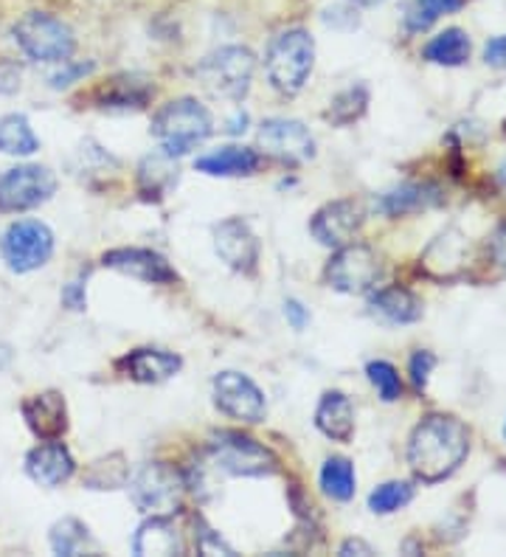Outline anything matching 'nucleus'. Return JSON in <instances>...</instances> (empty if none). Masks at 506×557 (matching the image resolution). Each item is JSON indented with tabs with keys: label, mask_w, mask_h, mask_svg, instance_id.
<instances>
[{
	"label": "nucleus",
	"mask_w": 506,
	"mask_h": 557,
	"mask_svg": "<svg viewBox=\"0 0 506 557\" xmlns=\"http://www.w3.org/2000/svg\"><path fill=\"white\" fill-rule=\"evenodd\" d=\"M14 40L34 62H67L74 54V32L46 12H28L14 23Z\"/></svg>",
	"instance_id": "nucleus-5"
},
{
	"label": "nucleus",
	"mask_w": 506,
	"mask_h": 557,
	"mask_svg": "<svg viewBox=\"0 0 506 557\" xmlns=\"http://www.w3.org/2000/svg\"><path fill=\"white\" fill-rule=\"evenodd\" d=\"M459 7L461 0H411L408 9H405V28L411 35H419V32L431 28L442 14L456 12Z\"/></svg>",
	"instance_id": "nucleus-31"
},
{
	"label": "nucleus",
	"mask_w": 506,
	"mask_h": 557,
	"mask_svg": "<svg viewBox=\"0 0 506 557\" xmlns=\"http://www.w3.org/2000/svg\"><path fill=\"white\" fill-rule=\"evenodd\" d=\"M366 374H369V381L374 383V388L380 392L385 403L399 400L403 395V383H399V374L392 363H385V360H371L369 367H366Z\"/></svg>",
	"instance_id": "nucleus-35"
},
{
	"label": "nucleus",
	"mask_w": 506,
	"mask_h": 557,
	"mask_svg": "<svg viewBox=\"0 0 506 557\" xmlns=\"http://www.w3.org/2000/svg\"><path fill=\"white\" fill-rule=\"evenodd\" d=\"M366 108H369V90H366L363 85H351V88L341 90V94L332 99L330 110H326L324 116L330 119L332 124H337V127H346V124L358 122L366 113Z\"/></svg>",
	"instance_id": "nucleus-30"
},
{
	"label": "nucleus",
	"mask_w": 506,
	"mask_h": 557,
	"mask_svg": "<svg viewBox=\"0 0 506 557\" xmlns=\"http://www.w3.org/2000/svg\"><path fill=\"white\" fill-rule=\"evenodd\" d=\"M48 541H51V549H54L57 555L74 557L85 549V544H88V527L82 521H76V518H62V521H57L54 527H51Z\"/></svg>",
	"instance_id": "nucleus-33"
},
{
	"label": "nucleus",
	"mask_w": 506,
	"mask_h": 557,
	"mask_svg": "<svg viewBox=\"0 0 506 557\" xmlns=\"http://www.w3.org/2000/svg\"><path fill=\"white\" fill-rule=\"evenodd\" d=\"M23 82V69L17 62H0V94H17Z\"/></svg>",
	"instance_id": "nucleus-39"
},
{
	"label": "nucleus",
	"mask_w": 506,
	"mask_h": 557,
	"mask_svg": "<svg viewBox=\"0 0 506 557\" xmlns=\"http://www.w3.org/2000/svg\"><path fill=\"white\" fill-rule=\"evenodd\" d=\"M316 425L335 442H349L355 436V406L344 392H326L316 408Z\"/></svg>",
	"instance_id": "nucleus-21"
},
{
	"label": "nucleus",
	"mask_w": 506,
	"mask_h": 557,
	"mask_svg": "<svg viewBox=\"0 0 506 557\" xmlns=\"http://www.w3.org/2000/svg\"><path fill=\"white\" fill-rule=\"evenodd\" d=\"M380 273H383L380 257L369 245L346 243L335 248L332 259L326 262L324 276L332 290L346 293V296H363V293L374 290Z\"/></svg>",
	"instance_id": "nucleus-8"
},
{
	"label": "nucleus",
	"mask_w": 506,
	"mask_h": 557,
	"mask_svg": "<svg viewBox=\"0 0 506 557\" xmlns=\"http://www.w3.org/2000/svg\"><path fill=\"white\" fill-rule=\"evenodd\" d=\"M470 454V434L456 417L431 414L414 429L408 442V465L425 484L445 482Z\"/></svg>",
	"instance_id": "nucleus-1"
},
{
	"label": "nucleus",
	"mask_w": 506,
	"mask_h": 557,
	"mask_svg": "<svg viewBox=\"0 0 506 557\" xmlns=\"http://www.w3.org/2000/svg\"><path fill=\"white\" fill-rule=\"evenodd\" d=\"M57 177L48 166L23 163L0 175V211H28L54 198Z\"/></svg>",
	"instance_id": "nucleus-10"
},
{
	"label": "nucleus",
	"mask_w": 506,
	"mask_h": 557,
	"mask_svg": "<svg viewBox=\"0 0 506 557\" xmlns=\"http://www.w3.org/2000/svg\"><path fill=\"white\" fill-rule=\"evenodd\" d=\"M484 60H486V65H493V69H506V35H501V37H495V40L486 42Z\"/></svg>",
	"instance_id": "nucleus-42"
},
{
	"label": "nucleus",
	"mask_w": 506,
	"mask_h": 557,
	"mask_svg": "<svg viewBox=\"0 0 506 557\" xmlns=\"http://www.w3.org/2000/svg\"><path fill=\"white\" fill-rule=\"evenodd\" d=\"M197 552H202V555H234V549L225 544L223 537L214 535L211 530H202L197 535Z\"/></svg>",
	"instance_id": "nucleus-40"
},
{
	"label": "nucleus",
	"mask_w": 506,
	"mask_h": 557,
	"mask_svg": "<svg viewBox=\"0 0 506 557\" xmlns=\"http://www.w3.org/2000/svg\"><path fill=\"white\" fill-rule=\"evenodd\" d=\"M504 133H506V124H504Z\"/></svg>",
	"instance_id": "nucleus-49"
},
{
	"label": "nucleus",
	"mask_w": 506,
	"mask_h": 557,
	"mask_svg": "<svg viewBox=\"0 0 506 557\" xmlns=\"http://www.w3.org/2000/svg\"><path fill=\"white\" fill-rule=\"evenodd\" d=\"M211 133H214L211 113L197 99H189V96L163 104L156 113V119H152V136L158 138L163 152L175 158L200 147Z\"/></svg>",
	"instance_id": "nucleus-2"
},
{
	"label": "nucleus",
	"mask_w": 506,
	"mask_h": 557,
	"mask_svg": "<svg viewBox=\"0 0 506 557\" xmlns=\"http://www.w3.org/2000/svg\"><path fill=\"white\" fill-rule=\"evenodd\" d=\"M259 147L279 161L301 163L316 156V138L296 119H268L259 127Z\"/></svg>",
	"instance_id": "nucleus-12"
},
{
	"label": "nucleus",
	"mask_w": 506,
	"mask_h": 557,
	"mask_svg": "<svg viewBox=\"0 0 506 557\" xmlns=\"http://www.w3.org/2000/svg\"><path fill=\"white\" fill-rule=\"evenodd\" d=\"M9 360H12V349L7 344H0V372L9 367Z\"/></svg>",
	"instance_id": "nucleus-45"
},
{
	"label": "nucleus",
	"mask_w": 506,
	"mask_h": 557,
	"mask_svg": "<svg viewBox=\"0 0 506 557\" xmlns=\"http://www.w3.org/2000/svg\"><path fill=\"white\" fill-rule=\"evenodd\" d=\"M214 388V403L223 414L234 417L243 422H262L268 414V400L262 388L250 381L243 372H220L211 383Z\"/></svg>",
	"instance_id": "nucleus-11"
},
{
	"label": "nucleus",
	"mask_w": 506,
	"mask_h": 557,
	"mask_svg": "<svg viewBox=\"0 0 506 557\" xmlns=\"http://www.w3.org/2000/svg\"><path fill=\"white\" fill-rule=\"evenodd\" d=\"M209 468L223 476H273L279 459L273 450L239 431H220L209 445Z\"/></svg>",
	"instance_id": "nucleus-4"
},
{
	"label": "nucleus",
	"mask_w": 506,
	"mask_h": 557,
	"mask_svg": "<svg viewBox=\"0 0 506 557\" xmlns=\"http://www.w3.org/2000/svg\"><path fill=\"white\" fill-rule=\"evenodd\" d=\"M152 96H156V85L147 76L119 74L96 90V102L99 108L110 110H141L152 102Z\"/></svg>",
	"instance_id": "nucleus-19"
},
{
	"label": "nucleus",
	"mask_w": 506,
	"mask_h": 557,
	"mask_svg": "<svg viewBox=\"0 0 506 557\" xmlns=\"http://www.w3.org/2000/svg\"><path fill=\"white\" fill-rule=\"evenodd\" d=\"M504 436H506V425H504Z\"/></svg>",
	"instance_id": "nucleus-48"
},
{
	"label": "nucleus",
	"mask_w": 506,
	"mask_h": 557,
	"mask_svg": "<svg viewBox=\"0 0 506 557\" xmlns=\"http://www.w3.org/2000/svg\"><path fill=\"white\" fill-rule=\"evenodd\" d=\"M284 319L291 321V326L293 330H298V333H301L304 326L310 324V313H307V307H304L298 299L284 301Z\"/></svg>",
	"instance_id": "nucleus-41"
},
{
	"label": "nucleus",
	"mask_w": 506,
	"mask_h": 557,
	"mask_svg": "<svg viewBox=\"0 0 506 557\" xmlns=\"http://www.w3.org/2000/svg\"><path fill=\"white\" fill-rule=\"evenodd\" d=\"M467 257V239L459 232H445L442 237L428 245L422 268L436 278H451L465 268Z\"/></svg>",
	"instance_id": "nucleus-24"
},
{
	"label": "nucleus",
	"mask_w": 506,
	"mask_h": 557,
	"mask_svg": "<svg viewBox=\"0 0 506 557\" xmlns=\"http://www.w3.org/2000/svg\"><path fill=\"white\" fill-rule=\"evenodd\" d=\"M470 37L461 28H445L442 35L433 37L425 46L422 57L433 65H445V69H459L470 60Z\"/></svg>",
	"instance_id": "nucleus-27"
},
{
	"label": "nucleus",
	"mask_w": 506,
	"mask_h": 557,
	"mask_svg": "<svg viewBox=\"0 0 506 557\" xmlns=\"http://www.w3.org/2000/svg\"><path fill=\"white\" fill-rule=\"evenodd\" d=\"M62 305L74 313H82L88 307V293H85V282L76 278V282H67L65 290H62Z\"/></svg>",
	"instance_id": "nucleus-38"
},
{
	"label": "nucleus",
	"mask_w": 506,
	"mask_h": 557,
	"mask_svg": "<svg viewBox=\"0 0 506 557\" xmlns=\"http://www.w3.org/2000/svg\"><path fill=\"white\" fill-rule=\"evenodd\" d=\"M23 420L32 429L34 436L46 440H60L67 431V406L60 392H40L23 400Z\"/></svg>",
	"instance_id": "nucleus-16"
},
{
	"label": "nucleus",
	"mask_w": 506,
	"mask_h": 557,
	"mask_svg": "<svg viewBox=\"0 0 506 557\" xmlns=\"http://www.w3.org/2000/svg\"><path fill=\"white\" fill-rule=\"evenodd\" d=\"M351 3H358V7H378L383 0H351Z\"/></svg>",
	"instance_id": "nucleus-46"
},
{
	"label": "nucleus",
	"mask_w": 506,
	"mask_h": 557,
	"mask_svg": "<svg viewBox=\"0 0 506 557\" xmlns=\"http://www.w3.org/2000/svg\"><path fill=\"white\" fill-rule=\"evenodd\" d=\"M183 360L175 352H163V349H133L119 360V369L135 383H163L181 372Z\"/></svg>",
	"instance_id": "nucleus-18"
},
{
	"label": "nucleus",
	"mask_w": 506,
	"mask_h": 557,
	"mask_svg": "<svg viewBox=\"0 0 506 557\" xmlns=\"http://www.w3.org/2000/svg\"><path fill=\"white\" fill-rule=\"evenodd\" d=\"M439 189L433 186H417V184H405L399 189L385 191L383 198L374 200V209H380L388 218H397V214H408V211L428 209V206L439 203Z\"/></svg>",
	"instance_id": "nucleus-26"
},
{
	"label": "nucleus",
	"mask_w": 506,
	"mask_h": 557,
	"mask_svg": "<svg viewBox=\"0 0 506 557\" xmlns=\"http://www.w3.org/2000/svg\"><path fill=\"white\" fill-rule=\"evenodd\" d=\"M363 225V209L355 200H332L312 214L310 232L326 248H341L351 243Z\"/></svg>",
	"instance_id": "nucleus-13"
},
{
	"label": "nucleus",
	"mask_w": 506,
	"mask_h": 557,
	"mask_svg": "<svg viewBox=\"0 0 506 557\" xmlns=\"http://www.w3.org/2000/svg\"><path fill=\"white\" fill-rule=\"evenodd\" d=\"M88 74H94V62H62V69L57 74H51V88H67L74 82L85 79Z\"/></svg>",
	"instance_id": "nucleus-36"
},
{
	"label": "nucleus",
	"mask_w": 506,
	"mask_h": 557,
	"mask_svg": "<svg viewBox=\"0 0 506 557\" xmlns=\"http://www.w3.org/2000/svg\"><path fill=\"white\" fill-rule=\"evenodd\" d=\"M341 555L349 557V555H374V549H371L366 541H360V537H349V541H344L341 544Z\"/></svg>",
	"instance_id": "nucleus-44"
},
{
	"label": "nucleus",
	"mask_w": 506,
	"mask_h": 557,
	"mask_svg": "<svg viewBox=\"0 0 506 557\" xmlns=\"http://www.w3.org/2000/svg\"><path fill=\"white\" fill-rule=\"evenodd\" d=\"M133 552L138 557H169V555H183L181 530H177L169 516H149L147 521L138 527L133 541Z\"/></svg>",
	"instance_id": "nucleus-20"
},
{
	"label": "nucleus",
	"mask_w": 506,
	"mask_h": 557,
	"mask_svg": "<svg viewBox=\"0 0 506 557\" xmlns=\"http://www.w3.org/2000/svg\"><path fill=\"white\" fill-rule=\"evenodd\" d=\"M129 482V465L124 454H110L108 459L94 462L90 473L85 476V484L90 490H115Z\"/></svg>",
	"instance_id": "nucleus-32"
},
{
	"label": "nucleus",
	"mask_w": 506,
	"mask_h": 557,
	"mask_svg": "<svg viewBox=\"0 0 506 557\" xmlns=\"http://www.w3.org/2000/svg\"><path fill=\"white\" fill-rule=\"evenodd\" d=\"M74 456L57 440H46V445H37L26 456V473L42 487H60L74 476Z\"/></svg>",
	"instance_id": "nucleus-17"
},
{
	"label": "nucleus",
	"mask_w": 506,
	"mask_h": 557,
	"mask_svg": "<svg viewBox=\"0 0 506 557\" xmlns=\"http://www.w3.org/2000/svg\"><path fill=\"white\" fill-rule=\"evenodd\" d=\"M129 496L135 507L149 516H172L186 493V479L166 462H149L129 476Z\"/></svg>",
	"instance_id": "nucleus-7"
},
{
	"label": "nucleus",
	"mask_w": 506,
	"mask_h": 557,
	"mask_svg": "<svg viewBox=\"0 0 506 557\" xmlns=\"http://www.w3.org/2000/svg\"><path fill=\"white\" fill-rule=\"evenodd\" d=\"M321 487L332 502H349L358 490V479H355V468L344 456H332L321 468Z\"/></svg>",
	"instance_id": "nucleus-29"
},
{
	"label": "nucleus",
	"mask_w": 506,
	"mask_h": 557,
	"mask_svg": "<svg viewBox=\"0 0 506 557\" xmlns=\"http://www.w3.org/2000/svg\"><path fill=\"white\" fill-rule=\"evenodd\" d=\"M214 251L225 265L239 273H254L259 265V239L243 218H231L214 228Z\"/></svg>",
	"instance_id": "nucleus-14"
},
{
	"label": "nucleus",
	"mask_w": 506,
	"mask_h": 557,
	"mask_svg": "<svg viewBox=\"0 0 506 557\" xmlns=\"http://www.w3.org/2000/svg\"><path fill=\"white\" fill-rule=\"evenodd\" d=\"M0 253L9 271L32 273L42 268L54 253V234L40 220H17L0 239Z\"/></svg>",
	"instance_id": "nucleus-9"
},
{
	"label": "nucleus",
	"mask_w": 506,
	"mask_h": 557,
	"mask_svg": "<svg viewBox=\"0 0 506 557\" xmlns=\"http://www.w3.org/2000/svg\"><path fill=\"white\" fill-rule=\"evenodd\" d=\"M254 71H257V57L250 54L248 48L225 46L200 62L197 76H200L202 88L209 94L239 102L248 94Z\"/></svg>",
	"instance_id": "nucleus-6"
},
{
	"label": "nucleus",
	"mask_w": 506,
	"mask_h": 557,
	"mask_svg": "<svg viewBox=\"0 0 506 557\" xmlns=\"http://www.w3.org/2000/svg\"><path fill=\"white\" fill-rule=\"evenodd\" d=\"M40 150V141L34 136L32 124H28L26 116H3L0 119V152L3 156H34Z\"/></svg>",
	"instance_id": "nucleus-28"
},
{
	"label": "nucleus",
	"mask_w": 506,
	"mask_h": 557,
	"mask_svg": "<svg viewBox=\"0 0 506 557\" xmlns=\"http://www.w3.org/2000/svg\"><path fill=\"white\" fill-rule=\"evenodd\" d=\"M101 265L119 271L129 278L147 282V285H172L177 282V271L169 265L161 253L149 248H113L101 257Z\"/></svg>",
	"instance_id": "nucleus-15"
},
{
	"label": "nucleus",
	"mask_w": 506,
	"mask_h": 557,
	"mask_svg": "<svg viewBox=\"0 0 506 557\" xmlns=\"http://www.w3.org/2000/svg\"><path fill=\"white\" fill-rule=\"evenodd\" d=\"M411 498L414 487L408 482H385L369 496V510L378 512V516H388V512L403 510Z\"/></svg>",
	"instance_id": "nucleus-34"
},
{
	"label": "nucleus",
	"mask_w": 506,
	"mask_h": 557,
	"mask_svg": "<svg viewBox=\"0 0 506 557\" xmlns=\"http://www.w3.org/2000/svg\"><path fill=\"white\" fill-rule=\"evenodd\" d=\"M371 313L392 324H414L422 319V301L405 287H383L371 296Z\"/></svg>",
	"instance_id": "nucleus-25"
},
{
	"label": "nucleus",
	"mask_w": 506,
	"mask_h": 557,
	"mask_svg": "<svg viewBox=\"0 0 506 557\" xmlns=\"http://www.w3.org/2000/svg\"><path fill=\"white\" fill-rule=\"evenodd\" d=\"M135 177H138V191H141L144 200H161L177 184L181 170H177L175 156H169V152L161 150L152 152V156H147L138 163V175Z\"/></svg>",
	"instance_id": "nucleus-23"
},
{
	"label": "nucleus",
	"mask_w": 506,
	"mask_h": 557,
	"mask_svg": "<svg viewBox=\"0 0 506 557\" xmlns=\"http://www.w3.org/2000/svg\"><path fill=\"white\" fill-rule=\"evenodd\" d=\"M316 62V42L304 28H287L268 46L264 69H268L270 85L279 94H298L307 85Z\"/></svg>",
	"instance_id": "nucleus-3"
},
{
	"label": "nucleus",
	"mask_w": 506,
	"mask_h": 557,
	"mask_svg": "<svg viewBox=\"0 0 506 557\" xmlns=\"http://www.w3.org/2000/svg\"><path fill=\"white\" fill-rule=\"evenodd\" d=\"M493 259L506 271V223H501L493 234Z\"/></svg>",
	"instance_id": "nucleus-43"
},
{
	"label": "nucleus",
	"mask_w": 506,
	"mask_h": 557,
	"mask_svg": "<svg viewBox=\"0 0 506 557\" xmlns=\"http://www.w3.org/2000/svg\"><path fill=\"white\" fill-rule=\"evenodd\" d=\"M498 181H501V186H504V189H506V161L501 163V170H498Z\"/></svg>",
	"instance_id": "nucleus-47"
},
{
	"label": "nucleus",
	"mask_w": 506,
	"mask_h": 557,
	"mask_svg": "<svg viewBox=\"0 0 506 557\" xmlns=\"http://www.w3.org/2000/svg\"><path fill=\"white\" fill-rule=\"evenodd\" d=\"M433 367H436V358H433V352H428V349H419V352L411 358V381H414V386L425 388L428 381H431Z\"/></svg>",
	"instance_id": "nucleus-37"
},
{
	"label": "nucleus",
	"mask_w": 506,
	"mask_h": 557,
	"mask_svg": "<svg viewBox=\"0 0 506 557\" xmlns=\"http://www.w3.org/2000/svg\"><path fill=\"white\" fill-rule=\"evenodd\" d=\"M262 163V156L248 147H220L195 161L197 172H206L211 177H243L254 175Z\"/></svg>",
	"instance_id": "nucleus-22"
}]
</instances>
